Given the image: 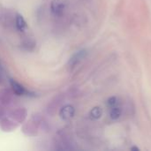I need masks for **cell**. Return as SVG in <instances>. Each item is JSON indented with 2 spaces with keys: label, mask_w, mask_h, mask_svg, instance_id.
Returning a JSON list of instances; mask_svg holds the SVG:
<instances>
[{
  "label": "cell",
  "mask_w": 151,
  "mask_h": 151,
  "mask_svg": "<svg viewBox=\"0 0 151 151\" xmlns=\"http://www.w3.org/2000/svg\"><path fill=\"white\" fill-rule=\"evenodd\" d=\"M27 112L25 108H17L11 112V118L17 123H22L27 118Z\"/></svg>",
  "instance_id": "1"
},
{
  "label": "cell",
  "mask_w": 151,
  "mask_h": 151,
  "mask_svg": "<svg viewBox=\"0 0 151 151\" xmlns=\"http://www.w3.org/2000/svg\"><path fill=\"white\" fill-rule=\"evenodd\" d=\"M75 110L72 105H65L64 106L60 111H59V116L62 119L64 120H68L70 119H72L74 115Z\"/></svg>",
  "instance_id": "2"
},
{
  "label": "cell",
  "mask_w": 151,
  "mask_h": 151,
  "mask_svg": "<svg viewBox=\"0 0 151 151\" xmlns=\"http://www.w3.org/2000/svg\"><path fill=\"white\" fill-rule=\"evenodd\" d=\"M17 125L14 123V120H11L9 119L6 118H3L2 119H0V127L2 128L3 131L5 132H10L12 131L16 128Z\"/></svg>",
  "instance_id": "3"
},
{
  "label": "cell",
  "mask_w": 151,
  "mask_h": 151,
  "mask_svg": "<svg viewBox=\"0 0 151 151\" xmlns=\"http://www.w3.org/2000/svg\"><path fill=\"white\" fill-rule=\"evenodd\" d=\"M87 55V51L85 50H80L78 52H76L69 60V65L70 66H74L76 65L81 60H82L85 56Z\"/></svg>",
  "instance_id": "4"
},
{
  "label": "cell",
  "mask_w": 151,
  "mask_h": 151,
  "mask_svg": "<svg viewBox=\"0 0 151 151\" xmlns=\"http://www.w3.org/2000/svg\"><path fill=\"white\" fill-rule=\"evenodd\" d=\"M10 84H11L13 93L16 94L17 96H23L27 94V90L25 89V88L19 83H18L17 81H15L14 80L10 79Z\"/></svg>",
  "instance_id": "5"
},
{
  "label": "cell",
  "mask_w": 151,
  "mask_h": 151,
  "mask_svg": "<svg viewBox=\"0 0 151 151\" xmlns=\"http://www.w3.org/2000/svg\"><path fill=\"white\" fill-rule=\"evenodd\" d=\"M12 92L9 89L0 90V104H8L12 101Z\"/></svg>",
  "instance_id": "6"
},
{
  "label": "cell",
  "mask_w": 151,
  "mask_h": 151,
  "mask_svg": "<svg viewBox=\"0 0 151 151\" xmlns=\"http://www.w3.org/2000/svg\"><path fill=\"white\" fill-rule=\"evenodd\" d=\"M51 11L56 15L62 14L64 11V4L60 0H53L51 3Z\"/></svg>",
  "instance_id": "7"
},
{
  "label": "cell",
  "mask_w": 151,
  "mask_h": 151,
  "mask_svg": "<svg viewBox=\"0 0 151 151\" xmlns=\"http://www.w3.org/2000/svg\"><path fill=\"white\" fill-rule=\"evenodd\" d=\"M15 25H16L17 29L19 30V31H24L27 28V22L24 19L23 16L19 14V13H17L16 17H15Z\"/></svg>",
  "instance_id": "8"
},
{
  "label": "cell",
  "mask_w": 151,
  "mask_h": 151,
  "mask_svg": "<svg viewBox=\"0 0 151 151\" xmlns=\"http://www.w3.org/2000/svg\"><path fill=\"white\" fill-rule=\"evenodd\" d=\"M121 115V110L119 106H115L111 108V112H110V117L111 119L116 120L118 119Z\"/></svg>",
  "instance_id": "9"
},
{
  "label": "cell",
  "mask_w": 151,
  "mask_h": 151,
  "mask_svg": "<svg viewBox=\"0 0 151 151\" xmlns=\"http://www.w3.org/2000/svg\"><path fill=\"white\" fill-rule=\"evenodd\" d=\"M36 126L35 125H33L31 123H28L27 125H25L23 127V131L25 130H27V132H26L25 134H28V135H33V134H36Z\"/></svg>",
  "instance_id": "10"
},
{
  "label": "cell",
  "mask_w": 151,
  "mask_h": 151,
  "mask_svg": "<svg viewBox=\"0 0 151 151\" xmlns=\"http://www.w3.org/2000/svg\"><path fill=\"white\" fill-rule=\"evenodd\" d=\"M102 116V110L100 107H95L90 111V117L93 119H98Z\"/></svg>",
  "instance_id": "11"
},
{
  "label": "cell",
  "mask_w": 151,
  "mask_h": 151,
  "mask_svg": "<svg viewBox=\"0 0 151 151\" xmlns=\"http://www.w3.org/2000/svg\"><path fill=\"white\" fill-rule=\"evenodd\" d=\"M107 104L109 107L112 108V107H115V106H119V100L117 97H111L108 102H107Z\"/></svg>",
  "instance_id": "12"
},
{
  "label": "cell",
  "mask_w": 151,
  "mask_h": 151,
  "mask_svg": "<svg viewBox=\"0 0 151 151\" xmlns=\"http://www.w3.org/2000/svg\"><path fill=\"white\" fill-rule=\"evenodd\" d=\"M4 116V110L2 105H0V119H2Z\"/></svg>",
  "instance_id": "13"
}]
</instances>
